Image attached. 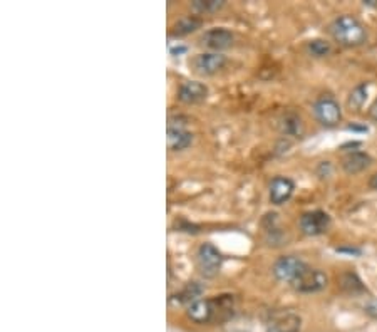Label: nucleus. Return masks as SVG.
<instances>
[{"instance_id":"1","label":"nucleus","mask_w":377,"mask_h":332,"mask_svg":"<svg viewBox=\"0 0 377 332\" xmlns=\"http://www.w3.org/2000/svg\"><path fill=\"white\" fill-rule=\"evenodd\" d=\"M330 34L338 44L345 48H357L363 45L367 39L365 27L352 15H341L330 24Z\"/></svg>"},{"instance_id":"2","label":"nucleus","mask_w":377,"mask_h":332,"mask_svg":"<svg viewBox=\"0 0 377 332\" xmlns=\"http://www.w3.org/2000/svg\"><path fill=\"white\" fill-rule=\"evenodd\" d=\"M196 264H198L200 272L205 277H215L220 272L223 257L218 249L211 243H203L196 252Z\"/></svg>"},{"instance_id":"3","label":"nucleus","mask_w":377,"mask_h":332,"mask_svg":"<svg viewBox=\"0 0 377 332\" xmlns=\"http://www.w3.org/2000/svg\"><path fill=\"white\" fill-rule=\"evenodd\" d=\"M305 269H307V264L302 260V258L295 256H286V257H280L279 260L273 264L272 272L277 280L290 282V284H294V282L299 279L300 273H302Z\"/></svg>"},{"instance_id":"4","label":"nucleus","mask_w":377,"mask_h":332,"mask_svg":"<svg viewBox=\"0 0 377 332\" xmlns=\"http://www.w3.org/2000/svg\"><path fill=\"white\" fill-rule=\"evenodd\" d=\"M314 114L321 125L329 126V128L337 126L342 119L341 106L332 96H321L314 104Z\"/></svg>"},{"instance_id":"5","label":"nucleus","mask_w":377,"mask_h":332,"mask_svg":"<svg viewBox=\"0 0 377 332\" xmlns=\"http://www.w3.org/2000/svg\"><path fill=\"white\" fill-rule=\"evenodd\" d=\"M327 276L322 270L307 267L299 276V279L294 282L295 291L302 292V294H314V292H321L327 287Z\"/></svg>"},{"instance_id":"6","label":"nucleus","mask_w":377,"mask_h":332,"mask_svg":"<svg viewBox=\"0 0 377 332\" xmlns=\"http://www.w3.org/2000/svg\"><path fill=\"white\" fill-rule=\"evenodd\" d=\"M299 227L302 234L309 235V237H317V235L325 234L330 229V217L329 214L322 210L307 211L300 217Z\"/></svg>"},{"instance_id":"7","label":"nucleus","mask_w":377,"mask_h":332,"mask_svg":"<svg viewBox=\"0 0 377 332\" xmlns=\"http://www.w3.org/2000/svg\"><path fill=\"white\" fill-rule=\"evenodd\" d=\"M226 64V57L218 52H206L198 54L191 59V68L196 74L202 76H213L218 71H222Z\"/></svg>"},{"instance_id":"8","label":"nucleus","mask_w":377,"mask_h":332,"mask_svg":"<svg viewBox=\"0 0 377 332\" xmlns=\"http://www.w3.org/2000/svg\"><path fill=\"white\" fill-rule=\"evenodd\" d=\"M300 327L302 319L290 311L273 312L267 322V332H300Z\"/></svg>"},{"instance_id":"9","label":"nucleus","mask_w":377,"mask_h":332,"mask_svg":"<svg viewBox=\"0 0 377 332\" xmlns=\"http://www.w3.org/2000/svg\"><path fill=\"white\" fill-rule=\"evenodd\" d=\"M235 37L225 27H215V29L206 30L202 36V44L205 48L213 49V51H223V49L232 48Z\"/></svg>"},{"instance_id":"10","label":"nucleus","mask_w":377,"mask_h":332,"mask_svg":"<svg viewBox=\"0 0 377 332\" xmlns=\"http://www.w3.org/2000/svg\"><path fill=\"white\" fill-rule=\"evenodd\" d=\"M295 183L287 176H275L270 183V202L273 205H283L294 195Z\"/></svg>"},{"instance_id":"11","label":"nucleus","mask_w":377,"mask_h":332,"mask_svg":"<svg viewBox=\"0 0 377 332\" xmlns=\"http://www.w3.org/2000/svg\"><path fill=\"white\" fill-rule=\"evenodd\" d=\"M208 96V87L198 81H188L183 83L178 90V99L184 104L203 103Z\"/></svg>"},{"instance_id":"12","label":"nucleus","mask_w":377,"mask_h":332,"mask_svg":"<svg viewBox=\"0 0 377 332\" xmlns=\"http://www.w3.org/2000/svg\"><path fill=\"white\" fill-rule=\"evenodd\" d=\"M188 318H190L196 324H206L215 319V307L213 300H195L193 304L188 306L186 311Z\"/></svg>"},{"instance_id":"13","label":"nucleus","mask_w":377,"mask_h":332,"mask_svg":"<svg viewBox=\"0 0 377 332\" xmlns=\"http://www.w3.org/2000/svg\"><path fill=\"white\" fill-rule=\"evenodd\" d=\"M168 148L171 149V152H183V149H186L188 146L191 145V141H193V134L190 133V131H186L182 126H168Z\"/></svg>"},{"instance_id":"14","label":"nucleus","mask_w":377,"mask_h":332,"mask_svg":"<svg viewBox=\"0 0 377 332\" xmlns=\"http://www.w3.org/2000/svg\"><path fill=\"white\" fill-rule=\"evenodd\" d=\"M371 165V156L363 152H354L345 154L342 160V168L349 173V175H356V173L364 172L367 166Z\"/></svg>"},{"instance_id":"15","label":"nucleus","mask_w":377,"mask_h":332,"mask_svg":"<svg viewBox=\"0 0 377 332\" xmlns=\"http://www.w3.org/2000/svg\"><path fill=\"white\" fill-rule=\"evenodd\" d=\"M200 25H202V21L198 17H184L176 22L175 29H173V36H186V34L195 32Z\"/></svg>"},{"instance_id":"16","label":"nucleus","mask_w":377,"mask_h":332,"mask_svg":"<svg viewBox=\"0 0 377 332\" xmlns=\"http://www.w3.org/2000/svg\"><path fill=\"white\" fill-rule=\"evenodd\" d=\"M203 292L202 285H198L196 282H193V284H188L186 287L183 289L180 294H176V297L173 300H176V302H188V304H193L195 300H198L200 294Z\"/></svg>"},{"instance_id":"17","label":"nucleus","mask_w":377,"mask_h":332,"mask_svg":"<svg viewBox=\"0 0 377 332\" xmlns=\"http://www.w3.org/2000/svg\"><path fill=\"white\" fill-rule=\"evenodd\" d=\"M282 131L292 136H300L303 133L302 119L297 114H287L282 121Z\"/></svg>"},{"instance_id":"18","label":"nucleus","mask_w":377,"mask_h":332,"mask_svg":"<svg viewBox=\"0 0 377 332\" xmlns=\"http://www.w3.org/2000/svg\"><path fill=\"white\" fill-rule=\"evenodd\" d=\"M365 98H367V84H359V86L351 92V96H349V107L356 111L360 110L363 104L365 103Z\"/></svg>"},{"instance_id":"19","label":"nucleus","mask_w":377,"mask_h":332,"mask_svg":"<svg viewBox=\"0 0 377 332\" xmlns=\"http://www.w3.org/2000/svg\"><path fill=\"white\" fill-rule=\"evenodd\" d=\"M222 7H223L222 0H195L193 2V9L200 14L215 12V10L222 9Z\"/></svg>"},{"instance_id":"20","label":"nucleus","mask_w":377,"mask_h":332,"mask_svg":"<svg viewBox=\"0 0 377 332\" xmlns=\"http://www.w3.org/2000/svg\"><path fill=\"white\" fill-rule=\"evenodd\" d=\"M341 282H342V287H344L347 292H352V294L364 291L363 282L357 279L356 273H344Z\"/></svg>"},{"instance_id":"21","label":"nucleus","mask_w":377,"mask_h":332,"mask_svg":"<svg viewBox=\"0 0 377 332\" xmlns=\"http://www.w3.org/2000/svg\"><path fill=\"white\" fill-rule=\"evenodd\" d=\"M309 51L317 57L327 56L330 52V44L327 41H322V39H315V41L309 42Z\"/></svg>"},{"instance_id":"22","label":"nucleus","mask_w":377,"mask_h":332,"mask_svg":"<svg viewBox=\"0 0 377 332\" xmlns=\"http://www.w3.org/2000/svg\"><path fill=\"white\" fill-rule=\"evenodd\" d=\"M364 311L367 312L369 315H371V318H374L377 319V299H372V300H369L367 304H365V307H364Z\"/></svg>"},{"instance_id":"23","label":"nucleus","mask_w":377,"mask_h":332,"mask_svg":"<svg viewBox=\"0 0 377 332\" xmlns=\"http://www.w3.org/2000/svg\"><path fill=\"white\" fill-rule=\"evenodd\" d=\"M369 116H371L374 121H377V99L374 101V104L371 106V110H369Z\"/></svg>"},{"instance_id":"24","label":"nucleus","mask_w":377,"mask_h":332,"mask_svg":"<svg viewBox=\"0 0 377 332\" xmlns=\"http://www.w3.org/2000/svg\"><path fill=\"white\" fill-rule=\"evenodd\" d=\"M369 187L374 188V190H377V173H376V175L371 176V180H369Z\"/></svg>"}]
</instances>
